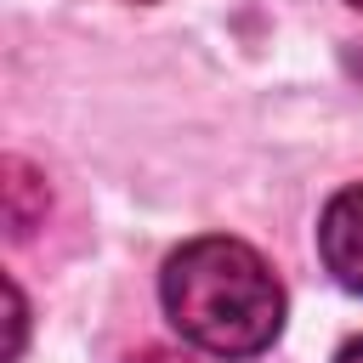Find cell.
I'll return each instance as SVG.
<instances>
[{"instance_id":"1","label":"cell","mask_w":363,"mask_h":363,"mask_svg":"<svg viewBox=\"0 0 363 363\" xmlns=\"http://www.w3.org/2000/svg\"><path fill=\"white\" fill-rule=\"evenodd\" d=\"M159 295L182 340L210 357H255L284 329V284L238 238L182 244L159 272Z\"/></svg>"},{"instance_id":"2","label":"cell","mask_w":363,"mask_h":363,"mask_svg":"<svg viewBox=\"0 0 363 363\" xmlns=\"http://www.w3.org/2000/svg\"><path fill=\"white\" fill-rule=\"evenodd\" d=\"M318 255L335 272V284L363 295V182L340 187L323 204V216H318Z\"/></svg>"},{"instance_id":"3","label":"cell","mask_w":363,"mask_h":363,"mask_svg":"<svg viewBox=\"0 0 363 363\" xmlns=\"http://www.w3.org/2000/svg\"><path fill=\"white\" fill-rule=\"evenodd\" d=\"M40 216H45V182L23 159H6V221H11V238H28Z\"/></svg>"},{"instance_id":"4","label":"cell","mask_w":363,"mask_h":363,"mask_svg":"<svg viewBox=\"0 0 363 363\" xmlns=\"http://www.w3.org/2000/svg\"><path fill=\"white\" fill-rule=\"evenodd\" d=\"M125 363H193L187 352H170V346H142V352H130Z\"/></svg>"},{"instance_id":"5","label":"cell","mask_w":363,"mask_h":363,"mask_svg":"<svg viewBox=\"0 0 363 363\" xmlns=\"http://www.w3.org/2000/svg\"><path fill=\"white\" fill-rule=\"evenodd\" d=\"M335 363H363V335H357V340H346V346H340V357H335Z\"/></svg>"},{"instance_id":"6","label":"cell","mask_w":363,"mask_h":363,"mask_svg":"<svg viewBox=\"0 0 363 363\" xmlns=\"http://www.w3.org/2000/svg\"><path fill=\"white\" fill-rule=\"evenodd\" d=\"M352 6H363V0H352Z\"/></svg>"}]
</instances>
